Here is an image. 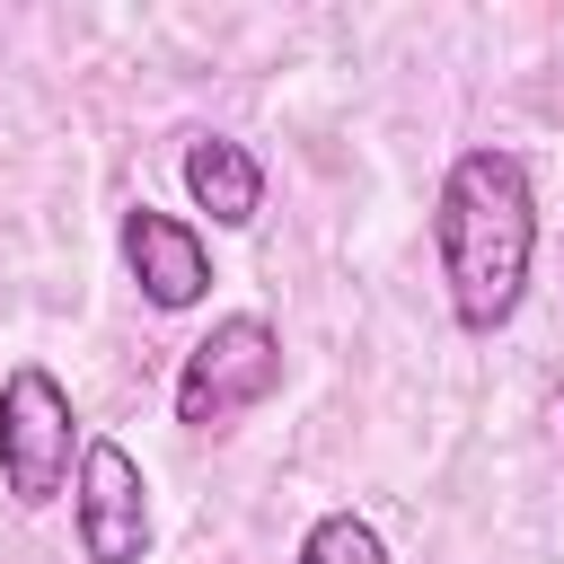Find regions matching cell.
<instances>
[{
    "label": "cell",
    "mask_w": 564,
    "mask_h": 564,
    "mask_svg": "<svg viewBox=\"0 0 564 564\" xmlns=\"http://www.w3.org/2000/svg\"><path fill=\"white\" fill-rule=\"evenodd\" d=\"M432 256L449 282V317L467 335L511 326L529 264H538V185L520 167V150H458L432 203Z\"/></svg>",
    "instance_id": "6da1fadb"
},
{
    "label": "cell",
    "mask_w": 564,
    "mask_h": 564,
    "mask_svg": "<svg viewBox=\"0 0 564 564\" xmlns=\"http://www.w3.org/2000/svg\"><path fill=\"white\" fill-rule=\"evenodd\" d=\"M273 388H282V335L256 308H229V317H212V335L176 370V423L185 432H229Z\"/></svg>",
    "instance_id": "7a4b0ae2"
},
{
    "label": "cell",
    "mask_w": 564,
    "mask_h": 564,
    "mask_svg": "<svg viewBox=\"0 0 564 564\" xmlns=\"http://www.w3.org/2000/svg\"><path fill=\"white\" fill-rule=\"evenodd\" d=\"M79 414H70V388L44 370V361H18L0 379V485L18 511H44L62 485H70V458H79Z\"/></svg>",
    "instance_id": "3957f363"
},
{
    "label": "cell",
    "mask_w": 564,
    "mask_h": 564,
    "mask_svg": "<svg viewBox=\"0 0 564 564\" xmlns=\"http://www.w3.org/2000/svg\"><path fill=\"white\" fill-rule=\"evenodd\" d=\"M79 555L88 564H141L150 555V485L141 458L123 441H88L79 449Z\"/></svg>",
    "instance_id": "277c9868"
},
{
    "label": "cell",
    "mask_w": 564,
    "mask_h": 564,
    "mask_svg": "<svg viewBox=\"0 0 564 564\" xmlns=\"http://www.w3.org/2000/svg\"><path fill=\"white\" fill-rule=\"evenodd\" d=\"M123 264H132V282H141L150 308H194V300L212 291V247H203V229L176 220V212H150V203L123 212Z\"/></svg>",
    "instance_id": "5b68a950"
},
{
    "label": "cell",
    "mask_w": 564,
    "mask_h": 564,
    "mask_svg": "<svg viewBox=\"0 0 564 564\" xmlns=\"http://www.w3.org/2000/svg\"><path fill=\"white\" fill-rule=\"evenodd\" d=\"M185 194H194V212H212V229H247L264 212V167H256L247 141L194 132L185 141Z\"/></svg>",
    "instance_id": "8992f818"
},
{
    "label": "cell",
    "mask_w": 564,
    "mask_h": 564,
    "mask_svg": "<svg viewBox=\"0 0 564 564\" xmlns=\"http://www.w3.org/2000/svg\"><path fill=\"white\" fill-rule=\"evenodd\" d=\"M300 564H388V538H379L361 511H326V520H308Z\"/></svg>",
    "instance_id": "52a82bcc"
}]
</instances>
